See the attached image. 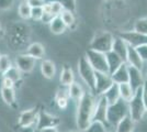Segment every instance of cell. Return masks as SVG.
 <instances>
[{
  "label": "cell",
  "mask_w": 147,
  "mask_h": 132,
  "mask_svg": "<svg viewBox=\"0 0 147 132\" xmlns=\"http://www.w3.org/2000/svg\"><path fill=\"white\" fill-rule=\"evenodd\" d=\"M96 106V97L90 93H85L82 98L77 102L76 123L79 131H85L92 122V116Z\"/></svg>",
  "instance_id": "cell-1"
},
{
  "label": "cell",
  "mask_w": 147,
  "mask_h": 132,
  "mask_svg": "<svg viewBox=\"0 0 147 132\" xmlns=\"http://www.w3.org/2000/svg\"><path fill=\"white\" fill-rule=\"evenodd\" d=\"M30 30L24 23H12L8 26V42L13 47L21 46L29 39Z\"/></svg>",
  "instance_id": "cell-2"
},
{
  "label": "cell",
  "mask_w": 147,
  "mask_h": 132,
  "mask_svg": "<svg viewBox=\"0 0 147 132\" xmlns=\"http://www.w3.org/2000/svg\"><path fill=\"white\" fill-rule=\"evenodd\" d=\"M127 105H129V114L133 121L134 122L141 121L144 118V114L146 113V109L143 101V87L138 88L135 91L133 98L127 102Z\"/></svg>",
  "instance_id": "cell-3"
},
{
  "label": "cell",
  "mask_w": 147,
  "mask_h": 132,
  "mask_svg": "<svg viewBox=\"0 0 147 132\" xmlns=\"http://www.w3.org/2000/svg\"><path fill=\"white\" fill-rule=\"evenodd\" d=\"M127 114H129V105L126 101L122 100L120 98L117 102L108 106V110H107L108 123L111 126H117V122Z\"/></svg>",
  "instance_id": "cell-4"
},
{
  "label": "cell",
  "mask_w": 147,
  "mask_h": 132,
  "mask_svg": "<svg viewBox=\"0 0 147 132\" xmlns=\"http://www.w3.org/2000/svg\"><path fill=\"white\" fill-rule=\"evenodd\" d=\"M114 41V35L109 31H102L97 33L92 38L89 49L98 51L101 53H108L112 50V44Z\"/></svg>",
  "instance_id": "cell-5"
},
{
  "label": "cell",
  "mask_w": 147,
  "mask_h": 132,
  "mask_svg": "<svg viewBox=\"0 0 147 132\" xmlns=\"http://www.w3.org/2000/svg\"><path fill=\"white\" fill-rule=\"evenodd\" d=\"M78 73L81 79L85 82L92 94L94 95V79H96V70L92 68L86 56H81L78 61Z\"/></svg>",
  "instance_id": "cell-6"
},
{
  "label": "cell",
  "mask_w": 147,
  "mask_h": 132,
  "mask_svg": "<svg viewBox=\"0 0 147 132\" xmlns=\"http://www.w3.org/2000/svg\"><path fill=\"white\" fill-rule=\"evenodd\" d=\"M85 56L88 60L89 64L92 66V68L96 72H101V73H108L109 74V67H108L107 57H105L104 53L88 49L86 51Z\"/></svg>",
  "instance_id": "cell-7"
},
{
  "label": "cell",
  "mask_w": 147,
  "mask_h": 132,
  "mask_svg": "<svg viewBox=\"0 0 147 132\" xmlns=\"http://www.w3.org/2000/svg\"><path fill=\"white\" fill-rule=\"evenodd\" d=\"M61 123V119L56 116H53L45 111L44 109L38 110L36 119V131H41L46 128H57Z\"/></svg>",
  "instance_id": "cell-8"
},
{
  "label": "cell",
  "mask_w": 147,
  "mask_h": 132,
  "mask_svg": "<svg viewBox=\"0 0 147 132\" xmlns=\"http://www.w3.org/2000/svg\"><path fill=\"white\" fill-rule=\"evenodd\" d=\"M108 101L105 100L102 95L98 96L97 100H96V106H94V111H93V116H92V121H100L104 123L108 127V120H107V110H108Z\"/></svg>",
  "instance_id": "cell-9"
},
{
  "label": "cell",
  "mask_w": 147,
  "mask_h": 132,
  "mask_svg": "<svg viewBox=\"0 0 147 132\" xmlns=\"http://www.w3.org/2000/svg\"><path fill=\"white\" fill-rule=\"evenodd\" d=\"M117 37L123 39L126 43L131 46H133V47H137V46L143 45V44H147V35L142 34V33L135 31V30L121 32V33L117 34Z\"/></svg>",
  "instance_id": "cell-10"
},
{
  "label": "cell",
  "mask_w": 147,
  "mask_h": 132,
  "mask_svg": "<svg viewBox=\"0 0 147 132\" xmlns=\"http://www.w3.org/2000/svg\"><path fill=\"white\" fill-rule=\"evenodd\" d=\"M111 75L108 73L96 72V79H94V96L102 95L113 84Z\"/></svg>",
  "instance_id": "cell-11"
},
{
  "label": "cell",
  "mask_w": 147,
  "mask_h": 132,
  "mask_svg": "<svg viewBox=\"0 0 147 132\" xmlns=\"http://www.w3.org/2000/svg\"><path fill=\"white\" fill-rule=\"evenodd\" d=\"M35 64H36V60L26 53L19 54L16 57V66L21 70V73H24V74L31 73L35 67Z\"/></svg>",
  "instance_id": "cell-12"
},
{
  "label": "cell",
  "mask_w": 147,
  "mask_h": 132,
  "mask_svg": "<svg viewBox=\"0 0 147 132\" xmlns=\"http://www.w3.org/2000/svg\"><path fill=\"white\" fill-rule=\"evenodd\" d=\"M37 113H38V107L31 108L29 110H24L20 113L18 119V125L20 128L25 127H32L37 119Z\"/></svg>",
  "instance_id": "cell-13"
},
{
  "label": "cell",
  "mask_w": 147,
  "mask_h": 132,
  "mask_svg": "<svg viewBox=\"0 0 147 132\" xmlns=\"http://www.w3.org/2000/svg\"><path fill=\"white\" fill-rule=\"evenodd\" d=\"M129 84L132 86L134 91L143 87V85L145 84V77L143 76L142 69L129 65Z\"/></svg>",
  "instance_id": "cell-14"
},
{
  "label": "cell",
  "mask_w": 147,
  "mask_h": 132,
  "mask_svg": "<svg viewBox=\"0 0 147 132\" xmlns=\"http://www.w3.org/2000/svg\"><path fill=\"white\" fill-rule=\"evenodd\" d=\"M112 81L117 84H123V83H129V64L126 62L117 67L112 74H111Z\"/></svg>",
  "instance_id": "cell-15"
},
{
  "label": "cell",
  "mask_w": 147,
  "mask_h": 132,
  "mask_svg": "<svg viewBox=\"0 0 147 132\" xmlns=\"http://www.w3.org/2000/svg\"><path fill=\"white\" fill-rule=\"evenodd\" d=\"M126 63L131 65V66H134L137 68L142 69L143 68V65H144V61L142 60V57L140 56L138 52L136 51L135 47L129 45L127 46V54H126Z\"/></svg>",
  "instance_id": "cell-16"
},
{
  "label": "cell",
  "mask_w": 147,
  "mask_h": 132,
  "mask_svg": "<svg viewBox=\"0 0 147 132\" xmlns=\"http://www.w3.org/2000/svg\"><path fill=\"white\" fill-rule=\"evenodd\" d=\"M127 46H129V44L126 43L123 39H121L120 37H114V41H113V44H112V50L111 51L117 53L124 62H126Z\"/></svg>",
  "instance_id": "cell-17"
},
{
  "label": "cell",
  "mask_w": 147,
  "mask_h": 132,
  "mask_svg": "<svg viewBox=\"0 0 147 132\" xmlns=\"http://www.w3.org/2000/svg\"><path fill=\"white\" fill-rule=\"evenodd\" d=\"M59 82H61V86H64V87H69L75 82L74 70L70 66H68L67 64H65L63 66V69H61V76H59Z\"/></svg>",
  "instance_id": "cell-18"
},
{
  "label": "cell",
  "mask_w": 147,
  "mask_h": 132,
  "mask_svg": "<svg viewBox=\"0 0 147 132\" xmlns=\"http://www.w3.org/2000/svg\"><path fill=\"white\" fill-rule=\"evenodd\" d=\"M105 57H107V63H108V67H109V74H112L117 67H120L124 61L121 57L117 55V53H114L113 51H110L108 53H105Z\"/></svg>",
  "instance_id": "cell-19"
},
{
  "label": "cell",
  "mask_w": 147,
  "mask_h": 132,
  "mask_svg": "<svg viewBox=\"0 0 147 132\" xmlns=\"http://www.w3.org/2000/svg\"><path fill=\"white\" fill-rule=\"evenodd\" d=\"M41 73L46 79H53L56 74L55 63L51 60H43L41 63Z\"/></svg>",
  "instance_id": "cell-20"
},
{
  "label": "cell",
  "mask_w": 147,
  "mask_h": 132,
  "mask_svg": "<svg viewBox=\"0 0 147 132\" xmlns=\"http://www.w3.org/2000/svg\"><path fill=\"white\" fill-rule=\"evenodd\" d=\"M105 100L108 101L109 105H112L114 102H117L120 99V91H119V84L113 83L110 87L108 88L103 94H102Z\"/></svg>",
  "instance_id": "cell-21"
},
{
  "label": "cell",
  "mask_w": 147,
  "mask_h": 132,
  "mask_svg": "<svg viewBox=\"0 0 147 132\" xmlns=\"http://www.w3.org/2000/svg\"><path fill=\"white\" fill-rule=\"evenodd\" d=\"M135 128V122L129 117V114L125 116L115 126V132H133Z\"/></svg>",
  "instance_id": "cell-22"
},
{
  "label": "cell",
  "mask_w": 147,
  "mask_h": 132,
  "mask_svg": "<svg viewBox=\"0 0 147 132\" xmlns=\"http://www.w3.org/2000/svg\"><path fill=\"white\" fill-rule=\"evenodd\" d=\"M26 54L31 55L32 57H34L35 60H42L45 55V49L41 43L38 42H34V43H31L28 49H26Z\"/></svg>",
  "instance_id": "cell-23"
},
{
  "label": "cell",
  "mask_w": 147,
  "mask_h": 132,
  "mask_svg": "<svg viewBox=\"0 0 147 132\" xmlns=\"http://www.w3.org/2000/svg\"><path fill=\"white\" fill-rule=\"evenodd\" d=\"M49 30L53 34H56V35H59V34H63L65 33V31L67 30L68 28L66 26V24L64 23V21L61 20V16H57L54 19L49 22Z\"/></svg>",
  "instance_id": "cell-24"
},
{
  "label": "cell",
  "mask_w": 147,
  "mask_h": 132,
  "mask_svg": "<svg viewBox=\"0 0 147 132\" xmlns=\"http://www.w3.org/2000/svg\"><path fill=\"white\" fill-rule=\"evenodd\" d=\"M0 93H1L2 100L5 101L6 105L10 106V107H17L14 88H7V87H2V86H1Z\"/></svg>",
  "instance_id": "cell-25"
},
{
  "label": "cell",
  "mask_w": 147,
  "mask_h": 132,
  "mask_svg": "<svg viewBox=\"0 0 147 132\" xmlns=\"http://www.w3.org/2000/svg\"><path fill=\"white\" fill-rule=\"evenodd\" d=\"M43 10L45 12L51 13L54 17H57V16H61V13L64 10V7H63V5H61L59 1L53 0V1L45 2V5L43 7Z\"/></svg>",
  "instance_id": "cell-26"
},
{
  "label": "cell",
  "mask_w": 147,
  "mask_h": 132,
  "mask_svg": "<svg viewBox=\"0 0 147 132\" xmlns=\"http://www.w3.org/2000/svg\"><path fill=\"white\" fill-rule=\"evenodd\" d=\"M68 95H69L70 99H73L74 101L78 102L82 98V96L85 95V90L82 89V87H81V85H80L79 83L74 82L68 87Z\"/></svg>",
  "instance_id": "cell-27"
},
{
  "label": "cell",
  "mask_w": 147,
  "mask_h": 132,
  "mask_svg": "<svg viewBox=\"0 0 147 132\" xmlns=\"http://www.w3.org/2000/svg\"><path fill=\"white\" fill-rule=\"evenodd\" d=\"M119 91H120V98L126 102H129L135 94V91L129 83L119 84Z\"/></svg>",
  "instance_id": "cell-28"
},
{
  "label": "cell",
  "mask_w": 147,
  "mask_h": 132,
  "mask_svg": "<svg viewBox=\"0 0 147 132\" xmlns=\"http://www.w3.org/2000/svg\"><path fill=\"white\" fill-rule=\"evenodd\" d=\"M61 18L64 21V23L66 24L67 28L69 29H75L76 28V17H75V12L64 9L63 12L61 13Z\"/></svg>",
  "instance_id": "cell-29"
},
{
  "label": "cell",
  "mask_w": 147,
  "mask_h": 132,
  "mask_svg": "<svg viewBox=\"0 0 147 132\" xmlns=\"http://www.w3.org/2000/svg\"><path fill=\"white\" fill-rule=\"evenodd\" d=\"M2 77L9 78V79L12 81L14 84H17V83H19L21 81V78H22V73H21V70H20L17 66H11V67L2 75Z\"/></svg>",
  "instance_id": "cell-30"
},
{
  "label": "cell",
  "mask_w": 147,
  "mask_h": 132,
  "mask_svg": "<svg viewBox=\"0 0 147 132\" xmlns=\"http://www.w3.org/2000/svg\"><path fill=\"white\" fill-rule=\"evenodd\" d=\"M56 104L61 109H66L68 106V100H69V95L68 90H58L56 94Z\"/></svg>",
  "instance_id": "cell-31"
},
{
  "label": "cell",
  "mask_w": 147,
  "mask_h": 132,
  "mask_svg": "<svg viewBox=\"0 0 147 132\" xmlns=\"http://www.w3.org/2000/svg\"><path fill=\"white\" fill-rule=\"evenodd\" d=\"M31 11H32V7L26 2L22 1L18 7V13L20 18L22 20H29L31 19Z\"/></svg>",
  "instance_id": "cell-32"
},
{
  "label": "cell",
  "mask_w": 147,
  "mask_h": 132,
  "mask_svg": "<svg viewBox=\"0 0 147 132\" xmlns=\"http://www.w3.org/2000/svg\"><path fill=\"white\" fill-rule=\"evenodd\" d=\"M12 66L11 60L7 54H1L0 55V74L3 75L8 69Z\"/></svg>",
  "instance_id": "cell-33"
},
{
  "label": "cell",
  "mask_w": 147,
  "mask_h": 132,
  "mask_svg": "<svg viewBox=\"0 0 147 132\" xmlns=\"http://www.w3.org/2000/svg\"><path fill=\"white\" fill-rule=\"evenodd\" d=\"M82 132H108L107 131V126L100 122V121H92L85 131Z\"/></svg>",
  "instance_id": "cell-34"
},
{
  "label": "cell",
  "mask_w": 147,
  "mask_h": 132,
  "mask_svg": "<svg viewBox=\"0 0 147 132\" xmlns=\"http://www.w3.org/2000/svg\"><path fill=\"white\" fill-rule=\"evenodd\" d=\"M134 30L147 35V18H141L136 20V22L134 23Z\"/></svg>",
  "instance_id": "cell-35"
},
{
  "label": "cell",
  "mask_w": 147,
  "mask_h": 132,
  "mask_svg": "<svg viewBox=\"0 0 147 132\" xmlns=\"http://www.w3.org/2000/svg\"><path fill=\"white\" fill-rule=\"evenodd\" d=\"M43 7H35V8H32V11H31V19L34 20V21H41L42 19V16H43Z\"/></svg>",
  "instance_id": "cell-36"
},
{
  "label": "cell",
  "mask_w": 147,
  "mask_h": 132,
  "mask_svg": "<svg viewBox=\"0 0 147 132\" xmlns=\"http://www.w3.org/2000/svg\"><path fill=\"white\" fill-rule=\"evenodd\" d=\"M57 1H59L63 5L64 9L76 12V0H57Z\"/></svg>",
  "instance_id": "cell-37"
},
{
  "label": "cell",
  "mask_w": 147,
  "mask_h": 132,
  "mask_svg": "<svg viewBox=\"0 0 147 132\" xmlns=\"http://www.w3.org/2000/svg\"><path fill=\"white\" fill-rule=\"evenodd\" d=\"M14 5V0H0V11H8Z\"/></svg>",
  "instance_id": "cell-38"
},
{
  "label": "cell",
  "mask_w": 147,
  "mask_h": 132,
  "mask_svg": "<svg viewBox=\"0 0 147 132\" xmlns=\"http://www.w3.org/2000/svg\"><path fill=\"white\" fill-rule=\"evenodd\" d=\"M136 51L138 52L140 56L142 57V60L144 62H147V44H143V45H140L137 47H135Z\"/></svg>",
  "instance_id": "cell-39"
},
{
  "label": "cell",
  "mask_w": 147,
  "mask_h": 132,
  "mask_svg": "<svg viewBox=\"0 0 147 132\" xmlns=\"http://www.w3.org/2000/svg\"><path fill=\"white\" fill-rule=\"evenodd\" d=\"M26 2L32 8H35V7H44L46 1L45 0H26Z\"/></svg>",
  "instance_id": "cell-40"
},
{
  "label": "cell",
  "mask_w": 147,
  "mask_h": 132,
  "mask_svg": "<svg viewBox=\"0 0 147 132\" xmlns=\"http://www.w3.org/2000/svg\"><path fill=\"white\" fill-rule=\"evenodd\" d=\"M14 83L12 81H10L9 78H6V77H2V87H7V88H14Z\"/></svg>",
  "instance_id": "cell-41"
},
{
  "label": "cell",
  "mask_w": 147,
  "mask_h": 132,
  "mask_svg": "<svg viewBox=\"0 0 147 132\" xmlns=\"http://www.w3.org/2000/svg\"><path fill=\"white\" fill-rule=\"evenodd\" d=\"M143 101H144V106L147 112V82L145 81V84L143 86Z\"/></svg>",
  "instance_id": "cell-42"
},
{
  "label": "cell",
  "mask_w": 147,
  "mask_h": 132,
  "mask_svg": "<svg viewBox=\"0 0 147 132\" xmlns=\"http://www.w3.org/2000/svg\"><path fill=\"white\" fill-rule=\"evenodd\" d=\"M19 132H36V130L33 127H25V128H20Z\"/></svg>",
  "instance_id": "cell-43"
},
{
  "label": "cell",
  "mask_w": 147,
  "mask_h": 132,
  "mask_svg": "<svg viewBox=\"0 0 147 132\" xmlns=\"http://www.w3.org/2000/svg\"><path fill=\"white\" fill-rule=\"evenodd\" d=\"M37 132H59V131L57 130V128H46V129H43V130Z\"/></svg>",
  "instance_id": "cell-44"
},
{
  "label": "cell",
  "mask_w": 147,
  "mask_h": 132,
  "mask_svg": "<svg viewBox=\"0 0 147 132\" xmlns=\"http://www.w3.org/2000/svg\"><path fill=\"white\" fill-rule=\"evenodd\" d=\"M3 35H5V30H3L2 24H1V21H0V40L3 38Z\"/></svg>",
  "instance_id": "cell-45"
},
{
  "label": "cell",
  "mask_w": 147,
  "mask_h": 132,
  "mask_svg": "<svg viewBox=\"0 0 147 132\" xmlns=\"http://www.w3.org/2000/svg\"><path fill=\"white\" fill-rule=\"evenodd\" d=\"M144 77H145V81H146V82H147V73H146V74H145V76H144Z\"/></svg>",
  "instance_id": "cell-46"
},
{
  "label": "cell",
  "mask_w": 147,
  "mask_h": 132,
  "mask_svg": "<svg viewBox=\"0 0 147 132\" xmlns=\"http://www.w3.org/2000/svg\"><path fill=\"white\" fill-rule=\"evenodd\" d=\"M67 132H81V131H79V130H76V131H67Z\"/></svg>",
  "instance_id": "cell-47"
},
{
  "label": "cell",
  "mask_w": 147,
  "mask_h": 132,
  "mask_svg": "<svg viewBox=\"0 0 147 132\" xmlns=\"http://www.w3.org/2000/svg\"><path fill=\"white\" fill-rule=\"evenodd\" d=\"M108 1H119V0H108Z\"/></svg>",
  "instance_id": "cell-48"
},
{
  "label": "cell",
  "mask_w": 147,
  "mask_h": 132,
  "mask_svg": "<svg viewBox=\"0 0 147 132\" xmlns=\"http://www.w3.org/2000/svg\"><path fill=\"white\" fill-rule=\"evenodd\" d=\"M109 132H115V131H109Z\"/></svg>",
  "instance_id": "cell-49"
},
{
  "label": "cell",
  "mask_w": 147,
  "mask_h": 132,
  "mask_svg": "<svg viewBox=\"0 0 147 132\" xmlns=\"http://www.w3.org/2000/svg\"><path fill=\"white\" fill-rule=\"evenodd\" d=\"M22 1H26V0H22Z\"/></svg>",
  "instance_id": "cell-50"
},
{
  "label": "cell",
  "mask_w": 147,
  "mask_h": 132,
  "mask_svg": "<svg viewBox=\"0 0 147 132\" xmlns=\"http://www.w3.org/2000/svg\"><path fill=\"white\" fill-rule=\"evenodd\" d=\"M0 55H1V54H0Z\"/></svg>",
  "instance_id": "cell-51"
},
{
  "label": "cell",
  "mask_w": 147,
  "mask_h": 132,
  "mask_svg": "<svg viewBox=\"0 0 147 132\" xmlns=\"http://www.w3.org/2000/svg\"><path fill=\"white\" fill-rule=\"evenodd\" d=\"M36 132H37V131H36Z\"/></svg>",
  "instance_id": "cell-52"
}]
</instances>
